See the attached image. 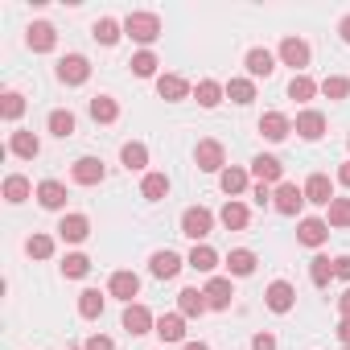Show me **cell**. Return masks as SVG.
Listing matches in <instances>:
<instances>
[{
	"instance_id": "obj_12",
	"label": "cell",
	"mask_w": 350,
	"mask_h": 350,
	"mask_svg": "<svg viewBox=\"0 0 350 350\" xmlns=\"http://www.w3.org/2000/svg\"><path fill=\"white\" fill-rule=\"evenodd\" d=\"M148 268H152V276H157V280H173V276L186 268V260H182L178 252H169V247H165V252H152Z\"/></svg>"
},
{
	"instance_id": "obj_45",
	"label": "cell",
	"mask_w": 350,
	"mask_h": 350,
	"mask_svg": "<svg viewBox=\"0 0 350 350\" xmlns=\"http://www.w3.org/2000/svg\"><path fill=\"white\" fill-rule=\"evenodd\" d=\"M25 252H29L33 260H50V256H54V235H29Z\"/></svg>"
},
{
	"instance_id": "obj_27",
	"label": "cell",
	"mask_w": 350,
	"mask_h": 350,
	"mask_svg": "<svg viewBox=\"0 0 350 350\" xmlns=\"http://www.w3.org/2000/svg\"><path fill=\"white\" fill-rule=\"evenodd\" d=\"M247 219H252V211H247L243 202H235V198L219 211V223H223L227 231H243V227H247Z\"/></svg>"
},
{
	"instance_id": "obj_18",
	"label": "cell",
	"mask_w": 350,
	"mask_h": 350,
	"mask_svg": "<svg viewBox=\"0 0 350 350\" xmlns=\"http://www.w3.org/2000/svg\"><path fill=\"white\" fill-rule=\"evenodd\" d=\"M107 293L132 305V297L140 293V276H136V272H128V268H120V272H111V280H107Z\"/></svg>"
},
{
	"instance_id": "obj_34",
	"label": "cell",
	"mask_w": 350,
	"mask_h": 350,
	"mask_svg": "<svg viewBox=\"0 0 350 350\" xmlns=\"http://www.w3.org/2000/svg\"><path fill=\"white\" fill-rule=\"evenodd\" d=\"M140 194H144L148 202H161V198H169V178H165V173H144Z\"/></svg>"
},
{
	"instance_id": "obj_11",
	"label": "cell",
	"mask_w": 350,
	"mask_h": 350,
	"mask_svg": "<svg viewBox=\"0 0 350 350\" xmlns=\"http://www.w3.org/2000/svg\"><path fill=\"white\" fill-rule=\"evenodd\" d=\"M264 305H268L272 313H288V309L297 305V288H293L288 280H272L268 293H264Z\"/></svg>"
},
{
	"instance_id": "obj_46",
	"label": "cell",
	"mask_w": 350,
	"mask_h": 350,
	"mask_svg": "<svg viewBox=\"0 0 350 350\" xmlns=\"http://www.w3.org/2000/svg\"><path fill=\"white\" fill-rule=\"evenodd\" d=\"M321 95H325V99H346V95H350V79H342V75H329V79L321 83Z\"/></svg>"
},
{
	"instance_id": "obj_42",
	"label": "cell",
	"mask_w": 350,
	"mask_h": 350,
	"mask_svg": "<svg viewBox=\"0 0 350 350\" xmlns=\"http://www.w3.org/2000/svg\"><path fill=\"white\" fill-rule=\"evenodd\" d=\"M227 99L231 103H252L256 99V83L252 79H231L227 83Z\"/></svg>"
},
{
	"instance_id": "obj_28",
	"label": "cell",
	"mask_w": 350,
	"mask_h": 350,
	"mask_svg": "<svg viewBox=\"0 0 350 350\" xmlns=\"http://www.w3.org/2000/svg\"><path fill=\"white\" fill-rule=\"evenodd\" d=\"M91 120H95V124H116V120H120V103H116L111 95H95V99H91Z\"/></svg>"
},
{
	"instance_id": "obj_43",
	"label": "cell",
	"mask_w": 350,
	"mask_h": 350,
	"mask_svg": "<svg viewBox=\"0 0 350 350\" xmlns=\"http://www.w3.org/2000/svg\"><path fill=\"white\" fill-rule=\"evenodd\" d=\"M50 132H54L58 140H66V136H75V116H70L66 107H58V111H50Z\"/></svg>"
},
{
	"instance_id": "obj_25",
	"label": "cell",
	"mask_w": 350,
	"mask_h": 350,
	"mask_svg": "<svg viewBox=\"0 0 350 350\" xmlns=\"http://www.w3.org/2000/svg\"><path fill=\"white\" fill-rule=\"evenodd\" d=\"M206 309H211V305H206V293H202V288H182V293H178V313H182V317H202Z\"/></svg>"
},
{
	"instance_id": "obj_44",
	"label": "cell",
	"mask_w": 350,
	"mask_h": 350,
	"mask_svg": "<svg viewBox=\"0 0 350 350\" xmlns=\"http://www.w3.org/2000/svg\"><path fill=\"white\" fill-rule=\"evenodd\" d=\"M325 211H329V215H325L329 227H350V198H334Z\"/></svg>"
},
{
	"instance_id": "obj_5",
	"label": "cell",
	"mask_w": 350,
	"mask_h": 350,
	"mask_svg": "<svg viewBox=\"0 0 350 350\" xmlns=\"http://www.w3.org/2000/svg\"><path fill=\"white\" fill-rule=\"evenodd\" d=\"M124 329H128L132 338H140V334H152V329H157V317H152V309L132 301V305L124 309Z\"/></svg>"
},
{
	"instance_id": "obj_55",
	"label": "cell",
	"mask_w": 350,
	"mask_h": 350,
	"mask_svg": "<svg viewBox=\"0 0 350 350\" xmlns=\"http://www.w3.org/2000/svg\"><path fill=\"white\" fill-rule=\"evenodd\" d=\"M182 350H211V346H206V342H186Z\"/></svg>"
},
{
	"instance_id": "obj_39",
	"label": "cell",
	"mask_w": 350,
	"mask_h": 350,
	"mask_svg": "<svg viewBox=\"0 0 350 350\" xmlns=\"http://www.w3.org/2000/svg\"><path fill=\"white\" fill-rule=\"evenodd\" d=\"M321 87L309 79V75H293V83H288V99H297V103H305V99H313Z\"/></svg>"
},
{
	"instance_id": "obj_17",
	"label": "cell",
	"mask_w": 350,
	"mask_h": 350,
	"mask_svg": "<svg viewBox=\"0 0 350 350\" xmlns=\"http://www.w3.org/2000/svg\"><path fill=\"white\" fill-rule=\"evenodd\" d=\"M152 334H157L161 342H182V346H186V317H182V313H161Z\"/></svg>"
},
{
	"instance_id": "obj_19",
	"label": "cell",
	"mask_w": 350,
	"mask_h": 350,
	"mask_svg": "<svg viewBox=\"0 0 350 350\" xmlns=\"http://www.w3.org/2000/svg\"><path fill=\"white\" fill-rule=\"evenodd\" d=\"M219 186H223V194L239 198V194H247V190H252V173H247V169H239V165H231V169H223V173H219Z\"/></svg>"
},
{
	"instance_id": "obj_33",
	"label": "cell",
	"mask_w": 350,
	"mask_h": 350,
	"mask_svg": "<svg viewBox=\"0 0 350 350\" xmlns=\"http://www.w3.org/2000/svg\"><path fill=\"white\" fill-rule=\"evenodd\" d=\"M120 161H124V169H144L148 165V144L144 140H128L120 148Z\"/></svg>"
},
{
	"instance_id": "obj_56",
	"label": "cell",
	"mask_w": 350,
	"mask_h": 350,
	"mask_svg": "<svg viewBox=\"0 0 350 350\" xmlns=\"http://www.w3.org/2000/svg\"><path fill=\"white\" fill-rule=\"evenodd\" d=\"M342 350H350V346H342Z\"/></svg>"
},
{
	"instance_id": "obj_13",
	"label": "cell",
	"mask_w": 350,
	"mask_h": 350,
	"mask_svg": "<svg viewBox=\"0 0 350 350\" xmlns=\"http://www.w3.org/2000/svg\"><path fill=\"white\" fill-rule=\"evenodd\" d=\"M25 42H29V50H33V54H50V50L58 46V33H54V25H50V21H33V25L25 29Z\"/></svg>"
},
{
	"instance_id": "obj_32",
	"label": "cell",
	"mask_w": 350,
	"mask_h": 350,
	"mask_svg": "<svg viewBox=\"0 0 350 350\" xmlns=\"http://www.w3.org/2000/svg\"><path fill=\"white\" fill-rule=\"evenodd\" d=\"M223 95H227V87H223V83H215V79H202V83L194 87V99H198L202 107H219V103H223Z\"/></svg>"
},
{
	"instance_id": "obj_6",
	"label": "cell",
	"mask_w": 350,
	"mask_h": 350,
	"mask_svg": "<svg viewBox=\"0 0 350 350\" xmlns=\"http://www.w3.org/2000/svg\"><path fill=\"white\" fill-rule=\"evenodd\" d=\"M70 178H75L79 186H99V182L107 178V169H103L99 157H79V161L70 165Z\"/></svg>"
},
{
	"instance_id": "obj_2",
	"label": "cell",
	"mask_w": 350,
	"mask_h": 350,
	"mask_svg": "<svg viewBox=\"0 0 350 350\" xmlns=\"http://www.w3.org/2000/svg\"><path fill=\"white\" fill-rule=\"evenodd\" d=\"M211 231H215V215H211L206 206H190V211H182V235H186V239L202 243Z\"/></svg>"
},
{
	"instance_id": "obj_22",
	"label": "cell",
	"mask_w": 350,
	"mask_h": 350,
	"mask_svg": "<svg viewBox=\"0 0 350 350\" xmlns=\"http://www.w3.org/2000/svg\"><path fill=\"white\" fill-rule=\"evenodd\" d=\"M66 198H70V194H66V186H62V182H54V178H46V182L38 186V202H42L46 211H66Z\"/></svg>"
},
{
	"instance_id": "obj_7",
	"label": "cell",
	"mask_w": 350,
	"mask_h": 350,
	"mask_svg": "<svg viewBox=\"0 0 350 350\" xmlns=\"http://www.w3.org/2000/svg\"><path fill=\"white\" fill-rule=\"evenodd\" d=\"M252 178L256 182H264V186H280L284 182V165H280V157H272V152H260L256 161H252Z\"/></svg>"
},
{
	"instance_id": "obj_14",
	"label": "cell",
	"mask_w": 350,
	"mask_h": 350,
	"mask_svg": "<svg viewBox=\"0 0 350 350\" xmlns=\"http://www.w3.org/2000/svg\"><path fill=\"white\" fill-rule=\"evenodd\" d=\"M288 132H293V120H288L284 111H264V116H260V136H264V140L280 144Z\"/></svg>"
},
{
	"instance_id": "obj_41",
	"label": "cell",
	"mask_w": 350,
	"mask_h": 350,
	"mask_svg": "<svg viewBox=\"0 0 350 350\" xmlns=\"http://www.w3.org/2000/svg\"><path fill=\"white\" fill-rule=\"evenodd\" d=\"M128 66H132L136 79H152V75H157V54H152V50H140V54H132Z\"/></svg>"
},
{
	"instance_id": "obj_36",
	"label": "cell",
	"mask_w": 350,
	"mask_h": 350,
	"mask_svg": "<svg viewBox=\"0 0 350 350\" xmlns=\"http://www.w3.org/2000/svg\"><path fill=\"white\" fill-rule=\"evenodd\" d=\"M0 116H5L9 124H17L25 116V95L21 91H5V95H0Z\"/></svg>"
},
{
	"instance_id": "obj_30",
	"label": "cell",
	"mask_w": 350,
	"mask_h": 350,
	"mask_svg": "<svg viewBox=\"0 0 350 350\" xmlns=\"http://www.w3.org/2000/svg\"><path fill=\"white\" fill-rule=\"evenodd\" d=\"M256 264H260V260H256V252H247V247H235V252L227 256V272H231V276H252Z\"/></svg>"
},
{
	"instance_id": "obj_48",
	"label": "cell",
	"mask_w": 350,
	"mask_h": 350,
	"mask_svg": "<svg viewBox=\"0 0 350 350\" xmlns=\"http://www.w3.org/2000/svg\"><path fill=\"white\" fill-rule=\"evenodd\" d=\"M252 202H256V206H268V202H272V190H268L264 182H260V186H252Z\"/></svg>"
},
{
	"instance_id": "obj_49",
	"label": "cell",
	"mask_w": 350,
	"mask_h": 350,
	"mask_svg": "<svg viewBox=\"0 0 350 350\" xmlns=\"http://www.w3.org/2000/svg\"><path fill=\"white\" fill-rule=\"evenodd\" d=\"M334 276H338V280H350V256H338V260H334Z\"/></svg>"
},
{
	"instance_id": "obj_54",
	"label": "cell",
	"mask_w": 350,
	"mask_h": 350,
	"mask_svg": "<svg viewBox=\"0 0 350 350\" xmlns=\"http://www.w3.org/2000/svg\"><path fill=\"white\" fill-rule=\"evenodd\" d=\"M338 33H342V42L350 46V17H342V21H338Z\"/></svg>"
},
{
	"instance_id": "obj_51",
	"label": "cell",
	"mask_w": 350,
	"mask_h": 350,
	"mask_svg": "<svg viewBox=\"0 0 350 350\" xmlns=\"http://www.w3.org/2000/svg\"><path fill=\"white\" fill-rule=\"evenodd\" d=\"M338 338H342V346H350V317L338 321Z\"/></svg>"
},
{
	"instance_id": "obj_24",
	"label": "cell",
	"mask_w": 350,
	"mask_h": 350,
	"mask_svg": "<svg viewBox=\"0 0 350 350\" xmlns=\"http://www.w3.org/2000/svg\"><path fill=\"white\" fill-rule=\"evenodd\" d=\"M272 70H276V54H272V50H264V46L247 50V75H252V79H268Z\"/></svg>"
},
{
	"instance_id": "obj_3",
	"label": "cell",
	"mask_w": 350,
	"mask_h": 350,
	"mask_svg": "<svg viewBox=\"0 0 350 350\" xmlns=\"http://www.w3.org/2000/svg\"><path fill=\"white\" fill-rule=\"evenodd\" d=\"M194 165H198L202 173H223V169H227V152H223V144H219V140H198V148H194Z\"/></svg>"
},
{
	"instance_id": "obj_23",
	"label": "cell",
	"mask_w": 350,
	"mask_h": 350,
	"mask_svg": "<svg viewBox=\"0 0 350 350\" xmlns=\"http://www.w3.org/2000/svg\"><path fill=\"white\" fill-rule=\"evenodd\" d=\"M297 239H301L305 247H321V243L329 239V223H325V219H301Z\"/></svg>"
},
{
	"instance_id": "obj_1",
	"label": "cell",
	"mask_w": 350,
	"mask_h": 350,
	"mask_svg": "<svg viewBox=\"0 0 350 350\" xmlns=\"http://www.w3.org/2000/svg\"><path fill=\"white\" fill-rule=\"evenodd\" d=\"M124 33L132 42H140V46H152L161 38V17L157 13H128L124 17Z\"/></svg>"
},
{
	"instance_id": "obj_50",
	"label": "cell",
	"mask_w": 350,
	"mask_h": 350,
	"mask_svg": "<svg viewBox=\"0 0 350 350\" xmlns=\"http://www.w3.org/2000/svg\"><path fill=\"white\" fill-rule=\"evenodd\" d=\"M252 350H276V338L272 334H256L252 338Z\"/></svg>"
},
{
	"instance_id": "obj_40",
	"label": "cell",
	"mask_w": 350,
	"mask_h": 350,
	"mask_svg": "<svg viewBox=\"0 0 350 350\" xmlns=\"http://www.w3.org/2000/svg\"><path fill=\"white\" fill-rule=\"evenodd\" d=\"M87 272H91V260H87L83 252H70V256L62 260V276H66V280H83Z\"/></svg>"
},
{
	"instance_id": "obj_8",
	"label": "cell",
	"mask_w": 350,
	"mask_h": 350,
	"mask_svg": "<svg viewBox=\"0 0 350 350\" xmlns=\"http://www.w3.org/2000/svg\"><path fill=\"white\" fill-rule=\"evenodd\" d=\"M309 58H313L309 42H301V38H284V42H280V62H284V66H293L297 75L309 66Z\"/></svg>"
},
{
	"instance_id": "obj_35",
	"label": "cell",
	"mask_w": 350,
	"mask_h": 350,
	"mask_svg": "<svg viewBox=\"0 0 350 350\" xmlns=\"http://www.w3.org/2000/svg\"><path fill=\"white\" fill-rule=\"evenodd\" d=\"M99 313H103V293H99V288H83V293H79V317L95 321Z\"/></svg>"
},
{
	"instance_id": "obj_9",
	"label": "cell",
	"mask_w": 350,
	"mask_h": 350,
	"mask_svg": "<svg viewBox=\"0 0 350 350\" xmlns=\"http://www.w3.org/2000/svg\"><path fill=\"white\" fill-rule=\"evenodd\" d=\"M293 132H297L301 140H321V136H325V116H321L317 107H305V111H297Z\"/></svg>"
},
{
	"instance_id": "obj_47",
	"label": "cell",
	"mask_w": 350,
	"mask_h": 350,
	"mask_svg": "<svg viewBox=\"0 0 350 350\" xmlns=\"http://www.w3.org/2000/svg\"><path fill=\"white\" fill-rule=\"evenodd\" d=\"M83 350H116V342H111L107 334H91V338L83 342Z\"/></svg>"
},
{
	"instance_id": "obj_29",
	"label": "cell",
	"mask_w": 350,
	"mask_h": 350,
	"mask_svg": "<svg viewBox=\"0 0 350 350\" xmlns=\"http://www.w3.org/2000/svg\"><path fill=\"white\" fill-rule=\"evenodd\" d=\"M194 272H215L219 268V252L211 247V243H194V252H190V260H186Z\"/></svg>"
},
{
	"instance_id": "obj_10",
	"label": "cell",
	"mask_w": 350,
	"mask_h": 350,
	"mask_svg": "<svg viewBox=\"0 0 350 350\" xmlns=\"http://www.w3.org/2000/svg\"><path fill=\"white\" fill-rule=\"evenodd\" d=\"M272 206H276L280 215H297V211L305 206V190L293 186V182H280V186L272 190Z\"/></svg>"
},
{
	"instance_id": "obj_16",
	"label": "cell",
	"mask_w": 350,
	"mask_h": 350,
	"mask_svg": "<svg viewBox=\"0 0 350 350\" xmlns=\"http://www.w3.org/2000/svg\"><path fill=\"white\" fill-rule=\"evenodd\" d=\"M301 190H305V202H313V206H329V202H334V182H329V173H313Z\"/></svg>"
},
{
	"instance_id": "obj_20",
	"label": "cell",
	"mask_w": 350,
	"mask_h": 350,
	"mask_svg": "<svg viewBox=\"0 0 350 350\" xmlns=\"http://www.w3.org/2000/svg\"><path fill=\"white\" fill-rule=\"evenodd\" d=\"M91 235V219L87 215H62V223H58V239H66V243H83Z\"/></svg>"
},
{
	"instance_id": "obj_15",
	"label": "cell",
	"mask_w": 350,
	"mask_h": 350,
	"mask_svg": "<svg viewBox=\"0 0 350 350\" xmlns=\"http://www.w3.org/2000/svg\"><path fill=\"white\" fill-rule=\"evenodd\" d=\"M202 293H206V305L211 309H231V301H235V284L227 276H211Z\"/></svg>"
},
{
	"instance_id": "obj_37",
	"label": "cell",
	"mask_w": 350,
	"mask_h": 350,
	"mask_svg": "<svg viewBox=\"0 0 350 350\" xmlns=\"http://www.w3.org/2000/svg\"><path fill=\"white\" fill-rule=\"evenodd\" d=\"M309 280H313L317 288H325V284L334 280V260H329V256H313V260H309Z\"/></svg>"
},
{
	"instance_id": "obj_52",
	"label": "cell",
	"mask_w": 350,
	"mask_h": 350,
	"mask_svg": "<svg viewBox=\"0 0 350 350\" xmlns=\"http://www.w3.org/2000/svg\"><path fill=\"white\" fill-rule=\"evenodd\" d=\"M338 309H342V317H350V288H342V297H338Z\"/></svg>"
},
{
	"instance_id": "obj_26",
	"label": "cell",
	"mask_w": 350,
	"mask_h": 350,
	"mask_svg": "<svg viewBox=\"0 0 350 350\" xmlns=\"http://www.w3.org/2000/svg\"><path fill=\"white\" fill-rule=\"evenodd\" d=\"M9 152H13V157H25V161H33V157L42 152V140H38L33 132H13V136H9Z\"/></svg>"
},
{
	"instance_id": "obj_4",
	"label": "cell",
	"mask_w": 350,
	"mask_h": 350,
	"mask_svg": "<svg viewBox=\"0 0 350 350\" xmlns=\"http://www.w3.org/2000/svg\"><path fill=\"white\" fill-rule=\"evenodd\" d=\"M58 79H62L66 87H83V83L91 79V62H87L83 54H66V58H58Z\"/></svg>"
},
{
	"instance_id": "obj_53",
	"label": "cell",
	"mask_w": 350,
	"mask_h": 350,
	"mask_svg": "<svg viewBox=\"0 0 350 350\" xmlns=\"http://www.w3.org/2000/svg\"><path fill=\"white\" fill-rule=\"evenodd\" d=\"M338 182L350 190V161H342V169H338Z\"/></svg>"
},
{
	"instance_id": "obj_38",
	"label": "cell",
	"mask_w": 350,
	"mask_h": 350,
	"mask_svg": "<svg viewBox=\"0 0 350 350\" xmlns=\"http://www.w3.org/2000/svg\"><path fill=\"white\" fill-rule=\"evenodd\" d=\"M120 33H124L120 21H111V17H99V21H95V42H99V46H116Z\"/></svg>"
},
{
	"instance_id": "obj_21",
	"label": "cell",
	"mask_w": 350,
	"mask_h": 350,
	"mask_svg": "<svg viewBox=\"0 0 350 350\" xmlns=\"http://www.w3.org/2000/svg\"><path fill=\"white\" fill-rule=\"evenodd\" d=\"M157 95H161L165 103H182V99L190 95V83H186L182 75H161V79H157Z\"/></svg>"
},
{
	"instance_id": "obj_31",
	"label": "cell",
	"mask_w": 350,
	"mask_h": 350,
	"mask_svg": "<svg viewBox=\"0 0 350 350\" xmlns=\"http://www.w3.org/2000/svg\"><path fill=\"white\" fill-rule=\"evenodd\" d=\"M33 194V186H29V178H21V173H9L5 178V202H13V206H21L25 198Z\"/></svg>"
}]
</instances>
